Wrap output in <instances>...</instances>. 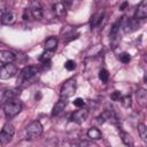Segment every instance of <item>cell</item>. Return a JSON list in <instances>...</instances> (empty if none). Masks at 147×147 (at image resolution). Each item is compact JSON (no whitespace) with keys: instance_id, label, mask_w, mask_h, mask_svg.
<instances>
[{"instance_id":"obj_1","label":"cell","mask_w":147,"mask_h":147,"mask_svg":"<svg viewBox=\"0 0 147 147\" xmlns=\"http://www.w3.org/2000/svg\"><path fill=\"white\" fill-rule=\"evenodd\" d=\"M39 70L34 65H28L24 67L20 74H18V79H17V85L20 86H26L29 84H32L37 78H38Z\"/></svg>"},{"instance_id":"obj_2","label":"cell","mask_w":147,"mask_h":147,"mask_svg":"<svg viewBox=\"0 0 147 147\" xmlns=\"http://www.w3.org/2000/svg\"><path fill=\"white\" fill-rule=\"evenodd\" d=\"M2 108H3V113L7 117H14L18 113H21V110L23 108V105H22L21 100L15 98V99H11V100L5 102L2 105Z\"/></svg>"},{"instance_id":"obj_3","label":"cell","mask_w":147,"mask_h":147,"mask_svg":"<svg viewBox=\"0 0 147 147\" xmlns=\"http://www.w3.org/2000/svg\"><path fill=\"white\" fill-rule=\"evenodd\" d=\"M42 131H44V129H42L41 123L39 121H34L25 127V139L33 140V139L40 137L42 134Z\"/></svg>"},{"instance_id":"obj_4","label":"cell","mask_w":147,"mask_h":147,"mask_svg":"<svg viewBox=\"0 0 147 147\" xmlns=\"http://www.w3.org/2000/svg\"><path fill=\"white\" fill-rule=\"evenodd\" d=\"M76 88H77V83H76V79L75 78H70V79L65 80L63 83V85L61 86L60 98L68 100L70 96H72L76 93Z\"/></svg>"},{"instance_id":"obj_5","label":"cell","mask_w":147,"mask_h":147,"mask_svg":"<svg viewBox=\"0 0 147 147\" xmlns=\"http://www.w3.org/2000/svg\"><path fill=\"white\" fill-rule=\"evenodd\" d=\"M15 133V127L11 123H6L1 131H0V142L2 145H7L8 142H10V140L13 139Z\"/></svg>"},{"instance_id":"obj_6","label":"cell","mask_w":147,"mask_h":147,"mask_svg":"<svg viewBox=\"0 0 147 147\" xmlns=\"http://www.w3.org/2000/svg\"><path fill=\"white\" fill-rule=\"evenodd\" d=\"M17 74V68L15 64L9 63V64H5L1 69H0V78L1 79H9L11 77H14Z\"/></svg>"},{"instance_id":"obj_7","label":"cell","mask_w":147,"mask_h":147,"mask_svg":"<svg viewBox=\"0 0 147 147\" xmlns=\"http://www.w3.org/2000/svg\"><path fill=\"white\" fill-rule=\"evenodd\" d=\"M88 116V109L86 108H79L78 110H76L72 115H71V121L77 123V124H82Z\"/></svg>"},{"instance_id":"obj_8","label":"cell","mask_w":147,"mask_h":147,"mask_svg":"<svg viewBox=\"0 0 147 147\" xmlns=\"http://www.w3.org/2000/svg\"><path fill=\"white\" fill-rule=\"evenodd\" d=\"M70 2H55L53 5V11L57 17H64L67 15L68 6Z\"/></svg>"},{"instance_id":"obj_9","label":"cell","mask_w":147,"mask_h":147,"mask_svg":"<svg viewBox=\"0 0 147 147\" xmlns=\"http://www.w3.org/2000/svg\"><path fill=\"white\" fill-rule=\"evenodd\" d=\"M29 10H30L31 16H32L33 18H36V20H41L42 16H44L42 7H41V5H40L39 2H37V1H33V2L31 3V7L29 8Z\"/></svg>"},{"instance_id":"obj_10","label":"cell","mask_w":147,"mask_h":147,"mask_svg":"<svg viewBox=\"0 0 147 147\" xmlns=\"http://www.w3.org/2000/svg\"><path fill=\"white\" fill-rule=\"evenodd\" d=\"M16 59V55L10 52V51H7V49H2L0 51V62L3 63V64H9V63H13Z\"/></svg>"},{"instance_id":"obj_11","label":"cell","mask_w":147,"mask_h":147,"mask_svg":"<svg viewBox=\"0 0 147 147\" xmlns=\"http://www.w3.org/2000/svg\"><path fill=\"white\" fill-rule=\"evenodd\" d=\"M147 16V1L144 0L139 3L138 8L136 9V14H134V20H144Z\"/></svg>"},{"instance_id":"obj_12","label":"cell","mask_w":147,"mask_h":147,"mask_svg":"<svg viewBox=\"0 0 147 147\" xmlns=\"http://www.w3.org/2000/svg\"><path fill=\"white\" fill-rule=\"evenodd\" d=\"M0 21H1V23L5 24V25H13V24L16 22V15H15V13L11 11V10H6V11L2 14Z\"/></svg>"},{"instance_id":"obj_13","label":"cell","mask_w":147,"mask_h":147,"mask_svg":"<svg viewBox=\"0 0 147 147\" xmlns=\"http://www.w3.org/2000/svg\"><path fill=\"white\" fill-rule=\"evenodd\" d=\"M67 105H68V100H67V99H62V98H60V100H59V101L54 105V107H53L52 116H57L59 114H61V113L65 109Z\"/></svg>"},{"instance_id":"obj_14","label":"cell","mask_w":147,"mask_h":147,"mask_svg":"<svg viewBox=\"0 0 147 147\" xmlns=\"http://www.w3.org/2000/svg\"><path fill=\"white\" fill-rule=\"evenodd\" d=\"M137 101L138 105L144 108L147 106V91L145 88H139L137 91Z\"/></svg>"},{"instance_id":"obj_15","label":"cell","mask_w":147,"mask_h":147,"mask_svg":"<svg viewBox=\"0 0 147 147\" xmlns=\"http://www.w3.org/2000/svg\"><path fill=\"white\" fill-rule=\"evenodd\" d=\"M103 17H105V14H103L102 10H99V11L94 13L92 15V17H91V26L92 28H95V26L100 25V23L103 20Z\"/></svg>"},{"instance_id":"obj_16","label":"cell","mask_w":147,"mask_h":147,"mask_svg":"<svg viewBox=\"0 0 147 147\" xmlns=\"http://www.w3.org/2000/svg\"><path fill=\"white\" fill-rule=\"evenodd\" d=\"M57 46V38L56 37H49L45 40V49L46 51H51V52H54L55 48Z\"/></svg>"},{"instance_id":"obj_17","label":"cell","mask_w":147,"mask_h":147,"mask_svg":"<svg viewBox=\"0 0 147 147\" xmlns=\"http://www.w3.org/2000/svg\"><path fill=\"white\" fill-rule=\"evenodd\" d=\"M121 134V139L123 141V144L127 147H133L134 146V142H133V138L127 133V132H124V131H121L119 132Z\"/></svg>"},{"instance_id":"obj_18","label":"cell","mask_w":147,"mask_h":147,"mask_svg":"<svg viewBox=\"0 0 147 147\" xmlns=\"http://www.w3.org/2000/svg\"><path fill=\"white\" fill-rule=\"evenodd\" d=\"M87 137H88L90 139H92V140H98V139H101L102 134H101V132H100L99 129H96V127H91V129H88V131H87Z\"/></svg>"},{"instance_id":"obj_19","label":"cell","mask_w":147,"mask_h":147,"mask_svg":"<svg viewBox=\"0 0 147 147\" xmlns=\"http://www.w3.org/2000/svg\"><path fill=\"white\" fill-rule=\"evenodd\" d=\"M15 98H16L15 91H13V90H7V91H5V93H3V95H2L1 105H3L5 102H7V101H9V100H11V99H15Z\"/></svg>"},{"instance_id":"obj_20","label":"cell","mask_w":147,"mask_h":147,"mask_svg":"<svg viewBox=\"0 0 147 147\" xmlns=\"http://www.w3.org/2000/svg\"><path fill=\"white\" fill-rule=\"evenodd\" d=\"M138 132H139V136L142 139V141H146L147 140V129H146V125L145 124L140 123L138 125Z\"/></svg>"},{"instance_id":"obj_21","label":"cell","mask_w":147,"mask_h":147,"mask_svg":"<svg viewBox=\"0 0 147 147\" xmlns=\"http://www.w3.org/2000/svg\"><path fill=\"white\" fill-rule=\"evenodd\" d=\"M119 101H121V103H122V106H123L124 108H130V107H131V103H132V102H131V95H129V94L123 95Z\"/></svg>"},{"instance_id":"obj_22","label":"cell","mask_w":147,"mask_h":147,"mask_svg":"<svg viewBox=\"0 0 147 147\" xmlns=\"http://www.w3.org/2000/svg\"><path fill=\"white\" fill-rule=\"evenodd\" d=\"M52 56H53V52H51V51H45L42 54H41V56H40V62L42 63V62H46V61H51V59H52Z\"/></svg>"},{"instance_id":"obj_23","label":"cell","mask_w":147,"mask_h":147,"mask_svg":"<svg viewBox=\"0 0 147 147\" xmlns=\"http://www.w3.org/2000/svg\"><path fill=\"white\" fill-rule=\"evenodd\" d=\"M99 78H100V80H101L102 83H107L108 79H109V74H108V71H107L106 69H101V70L99 71Z\"/></svg>"},{"instance_id":"obj_24","label":"cell","mask_w":147,"mask_h":147,"mask_svg":"<svg viewBox=\"0 0 147 147\" xmlns=\"http://www.w3.org/2000/svg\"><path fill=\"white\" fill-rule=\"evenodd\" d=\"M122 96H123V94H122L121 91H114V92L110 94V99H111L113 101H119V100L122 99Z\"/></svg>"},{"instance_id":"obj_25","label":"cell","mask_w":147,"mask_h":147,"mask_svg":"<svg viewBox=\"0 0 147 147\" xmlns=\"http://www.w3.org/2000/svg\"><path fill=\"white\" fill-rule=\"evenodd\" d=\"M64 68L68 70V71H72L75 68H76V63L74 60H68L65 63H64Z\"/></svg>"},{"instance_id":"obj_26","label":"cell","mask_w":147,"mask_h":147,"mask_svg":"<svg viewBox=\"0 0 147 147\" xmlns=\"http://www.w3.org/2000/svg\"><path fill=\"white\" fill-rule=\"evenodd\" d=\"M118 59H119V61L123 62V63H129L130 60H131V56H130V54H127V53H122V54L118 56Z\"/></svg>"},{"instance_id":"obj_27","label":"cell","mask_w":147,"mask_h":147,"mask_svg":"<svg viewBox=\"0 0 147 147\" xmlns=\"http://www.w3.org/2000/svg\"><path fill=\"white\" fill-rule=\"evenodd\" d=\"M74 106L77 107V108H83V107L85 106L84 99H82V98H76V99L74 100Z\"/></svg>"},{"instance_id":"obj_28","label":"cell","mask_w":147,"mask_h":147,"mask_svg":"<svg viewBox=\"0 0 147 147\" xmlns=\"http://www.w3.org/2000/svg\"><path fill=\"white\" fill-rule=\"evenodd\" d=\"M31 16V14H30V10L26 8L25 10H24V14H23V18L26 21V20H29V17Z\"/></svg>"},{"instance_id":"obj_29","label":"cell","mask_w":147,"mask_h":147,"mask_svg":"<svg viewBox=\"0 0 147 147\" xmlns=\"http://www.w3.org/2000/svg\"><path fill=\"white\" fill-rule=\"evenodd\" d=\"M127 6H129V2H126V1H125V2H123V3L119 6V10H124Z\"/></svg>"}]
</instances>
